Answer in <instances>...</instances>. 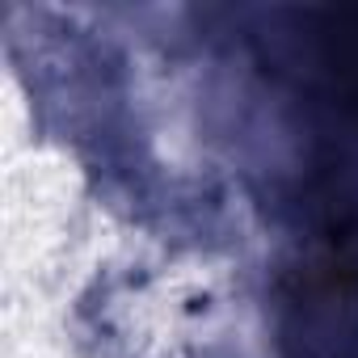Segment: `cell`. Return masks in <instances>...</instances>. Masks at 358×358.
Here are the masks:
<instances>
[{
  "label": "cell",
  "instance_id": "1",
  "mask_svg": "<svg viewBox=\"0 0 358 358\" xmlns=\"http://www.w3.org/2000/svg\"><path fill=\"white\" fill-rule=\"evenodd\" d=\"M333 43H337V51H341L337 72L350 80V89H354V97H358V34H337Z\"/></svg>",
  "mask_w": 358,
  "mask_h": 358
}]
</instances>
